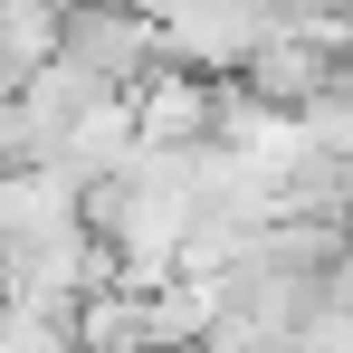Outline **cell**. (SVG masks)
<instances>
[{
	"instance_id": "obj_1",
	"label": "cell",
	"mask_w": 353,
	"mask_h": 353,
	"mask_svg": "<svg viewBox=\"0 0 353 353\" xmlns=\"http://www.w3.org/2000/svg\"><path fill=\"white\" fill-rule=\"evenodd\" d=\"M58 48L77 67H96L105 86H143L153 67H172L163 58V29H153V0H67L58 10Z\"/></svg>"
}]
</instances>
